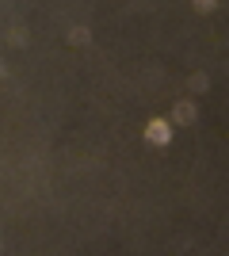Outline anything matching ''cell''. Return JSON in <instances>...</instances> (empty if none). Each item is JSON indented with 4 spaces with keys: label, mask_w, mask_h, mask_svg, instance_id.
I'll return each instance as SVG.
<instances>
[{
    "label": "cell",
    "mask_w": 229,
    "mask_h": 256,
    "mask_svg": "<svg viewBox=\"0 0 229 256\" xmlns=\"http://www.w3.org/2000/svg\"><path fill=\"white\" fill-rule=\"evenodd\" d=\"M145 142H153V146H168V142H172V126H168L164 118H153L149 126H145Z\"/></svg>",
    "instance_id": "6da1fadb"
},
{
    "label": "cell",
    "mask_w": 229,
    "mask_h": 256,
    "mask_svg": "<svg viewBox=\"0 0 229 256\" xmlns=\"http://www.w3.org/2000/svg\"><path fill=\"white\" fill-rule=\"evenodd\" d=\"M199 118V107L191 104V100H180V104L172 107V122H184V126H191Z\"/></svg>",
    "instance_id": "7a4b0ae2"
},
{
    "label": "cell",
    "mask_w": 229,
    "mask_h": 256,
    "mask_svg": "<svg viewBox=\"0 0 229 256\" xmlns=\"http://www.w3.org/2000/svg\"><path fill=\"white\" fill-rule=\"evenodd\" d=\"M187 88L199 96V92H207V88H210V76L207 73H191V76H187Z\"/></svg>",
    "instance_id": "3957f363"
},
{
    "label": "cell",
    "mask_w": 229,
    "mask_h": 256,
    "mask_svg": "<svg viewBox=\"0 0 229 256\" xmlns=\"http://www.w3.org/2000/svg\"><path fill=\"white\" fill-rule=\"evenodd\" d=\"M69 42L73 46H88L92 42V31H88V27H73V31H69Z\"/></svg>",
    "instance_id": "277c9868"
},
{
    "label": "cell",
    "mask_w": 229,
    "mask_h": 256,
    "mask_svg": "<svg viewBox=\"0 0 229 256\" xmlns=\"http://www.w3.org/2000/svg\"><path fill=\"white\" fill-rule=\"evenodd\" d=\"M214 8H218V0H195V12H203V16H210Z\"/></svg>",
    "instance_id": "5b68a950"
},
{
    "label": "cell",
    "mask_w": 229,
    "mask_h": 256,
    "mask_svg": "<svg viewBox=\"0 0 229 256\" xmlns=\"http://www.w3.org/2000/svg\"><path fill=\"white\" fill-rule=\"evenodd\" d=\"M8 38H11V46H23V42H27V38H23V31H19V27H11V34H8Z\"/></svg>",
    "instance_id": "8992f818"
},
{
    "label": "cell",
    "mask_w": 229,
    "mask_h": 256,
    "mask_svg": "<svg viewBox=\"0 0 229 256\" xmlns=\"http://www.w3.org/2000/svg\"><path fill=\"white\" fill-rule=\"evenodd\" d=\"M0 76H4V65H0Z\"/></svg>",
    "instance_id": "52a82bcc"
}]
</instances>
